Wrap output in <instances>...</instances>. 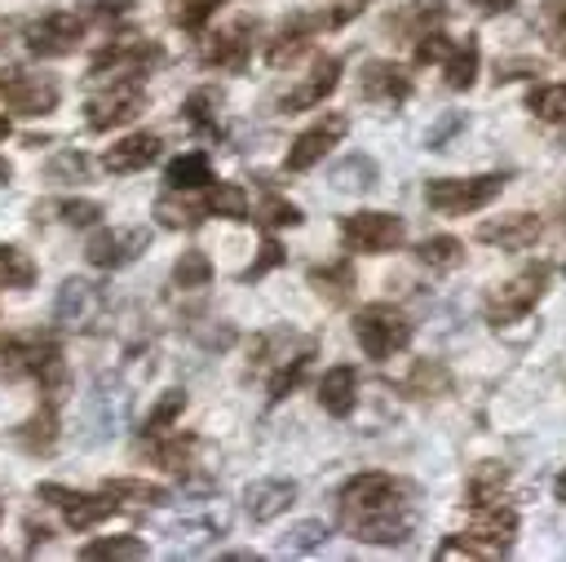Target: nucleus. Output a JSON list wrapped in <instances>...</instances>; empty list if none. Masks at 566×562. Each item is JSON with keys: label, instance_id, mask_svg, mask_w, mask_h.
I'll use <instances>...</instances> for the list:
<instances>
[{"label": "nucleus", "instance_id": "f257e3e1", "mask_svg": "<svg viewBox=\"0 0 566 562\" xmlns=\"http://www.w3.org/2000/svg\"><path fill=\"white\" fill-rule=\"evenodd\" d=\"M407 482H398L394 473H358L340 487V522L354 540H367V544H402L416 527V513H411V500H407Z\"/></svg>", "mask_w": 566, "mask_h": 562}, {"label": "nucleus", "instance_id": "f03ea898", "mask_svg": "<svg viewBox=\"0 0 566 562\" xmlns=\"http://www.w3.org/2000/svg\"><path fill=\"white\" fill-rule=\"evenodd\" d=\"M548 266L544 261H535V266H526V270H517L509 283H500L491 296H486V323L491 327H504V323H517V319H526L535 305H539V296H544V288H548Z\"/></svg>", "mask_w": 566, "mask_h": 562}, {"label": "nucleus", "instance_id": "7ed1b4c3", "mask_svg": "<svg viewBox=\"0 0 566 562\" xmlns=\"http://www.w3.org/2000/svg\"><path fill=\"white\" fill-rule=\"evenodd\" d=\"M504 173H482V177H433L429 186H424V204L433 208V212H447V217H455V212H473V208H486L500 190H504Z\"/></svg>", "mask_w": 566, "mask_h": 562}, {"label": "nucleus", "instance_id": "20e7f679", "mask_svg": "<svg viewBox=\"0 0 566 562\" xmlns=\"http://www.w3.org/2000/svg\"><path fill=\"white\" fill-rule=\"evenodd\" d=\"M354 336H358V345H363L367 358H389V354H398V350L411 345V323H407L402 310L376 301V305H363L354 314Z\"/></svg>", "mask_w": 566, "mask_h": 562}, {"label": "nucleus", "instance_id": "39448f33", "mask_svg": "<svg viewBox=\"0 0 566 562\" xmlns=\"http://www.w3.org/2000/svg\"><path fill=\"white\" fill-rule=\"evenodd\" d=\"M340 239H345V248H354V252L380 257V252L402 248L407 226H402V217H394V212H349V217H340Z\"/></svg>", "mask_w": 566, "mask_h": 562}, {"label": "nucleus", "instance_id": "423d86ee", "mask_svg": "<svg viewBox=\"0 0 566 562\" xmlns=\"http://www.w3.org/2000/svg\"><path fill=\"white\" fill-rule=\"evenodd\" d=\"M88 115V128L93 133H106V128H119V124H128V119H137L142 111H146V89H142V80L137 75H128V80H115L102 97H88V106H84Z\"/></svg>", "mask_w": 566, "mask_h": 562}, {"label": "nucleus", "instance_id": "0eeeda50", "mask_svg": "<svg viewBox=\"0 0 566 562\" xmlns=\"http://www.w3.org/2000/svg\"><path fill=\"white\" fill-rule=\"evenodd\" d=\"M150 62H159V44L155 40H142V35H124V40H111L93 66H88V80H128V75H142Z\"/></svg>", "mask_w": 566, "mask_h": 562}, {"label": "nucleus", "instance_id": "6e6552de", "mask_svg": "<svg viewBox=\"0 0 566 562\" xmlns=\"http://www.w3.org/2000/svg\"><path fill=\"white\" fill-rule=\"evenodd\" d=\"M146 248H150V230L146 226H111V230H97L84 243V257L97 270H119V266L137 261Z\"/></svg>", "mask_w": 566, "mask_h": 562}, {"label": "nucleus", "instance_id": "1a4fd4ad", "mask_svg": "<svg viewBox=\"0 0 566 562\" xmlns=\"http://www.w3.org/2000/svg\"><path fill=\"white\" fill-rule=\"evenodd\" d=\"M0 102H9L18 115H49L57 106V80L31 71H0Z\"/></svg>", "mask_w": 566, "mask_h": 562}, {"label": "nucleus", "instance_id": "9d476101", "mask_svg": "<svg viewBox=\"0 0 566 562\" xmlns=\"http://www.w3.org/2000/svg\"><path fill=\"white\" fill-rule=\"evenodd\" d=\"M252 35H256V18H239V22L212 31L199 44V62L217 66V71H239L248 62V53H252Z\"/></svg>", "mask_w": 566, "mask_h": 562}, {"label": "nucleus", "instance_id": "9b49d317", "mask_svg": "<svg viewBox=\"0 0 566 562\" xmlns=\"http://www.w3.org/2000/svg\"><path fill=\"white\" fill-rule=\"evenodd\" d=\"M80 40H84V18L66 13V9L44 13V18L27 31V49H31L35 58H66V53H75Z\"/></svg>", "mask_w": 566, "mask_h": 562}, {"label": "nucleus", "instance_id": "f8f14e48", "mask_svg": "<svg viewBox=\"0 0 566 562\" xmlns=\"http://www.w3.org/2000/svg\"><path fill=\"white\" fill-rule=\"evenodd\" d=\"M35 496H40L44 504H57V509L66 513V527H71V531H88V527H97L106 513L119 509V500H111V496H106V500H97V496H80V491L62 487V482H40Z\"/></svg>", "mask_w": 566, "mask_h": 562}, {"label": "nucleus", "instance_id": "ddd939ff", "mask_svg": "<svg viewBox=\"0 0 566 562\" xmlns=\"http://www.w3.org/2000/svg\"><path fill=\"white\" fill-rule=\"evenodd\" d=\"M345 133H349V119H345V115H323L314 128H305V133L287 146V159H283V164H287L292 173H305V168H314Z\"/></svg>", "mask_w": 566, "mask_h": 562}, {"label": "nucleus", "instance_id": "4468645a", "mask_svg": "<svg viewBox=\"0 0 566 562\" xmlns=\"http://www.w3.org/2000/svg\"><path fill=\"white\" fill-rule=\"evenodd\" d=\"M106 310V292L88 279H66L53 301V319L66 327H93V319Z\"/></svg>", "mask_w": 566, "mask_h": 562}, {"label": "nucleus", "instance_id": "2eb2a0df", "mask_svg": "<svg viewBox=\"0 0 566 562\" xmlns=\"http://www.w3.org/2000/svg\"><path fill=\"white\" fill-rule=\"evenodd\" d=\"M513 535H517V509H513V504H504V500H486V504H473L469 540L486 544L491 553H504Z\"/></svg>", "mask_w": 566, "mask_h": 562}, {"label": "nucleus", "instance_id": "dca6fc26", "mask_svg": "<svg viewBox=\"0 0 566 562\" xmlns=\"http://www.w3.org/2000/svg\"><path fill=\"white\" fill-rule=\"evenodd\" d=\"M296 504V482L292 478H256L243 487V509L252 522H270Z\"/></svg>", "mask_w": 566, "mask_h": 562}, {"label": "nucleus", "instance_id": "f3484780", "mask_svg": "<svg viewBox=\"0 0 566 562\" xmlns=\"http://www.w3.org/2000/svg\"><path fill=\"white\" fill-rule=\"evenodd\" d=\"M358 89H363V97L367 102H407L411 97V75L398 66V62H367L363 66V75H358Z\"/></svg>", "mask_w": 566, "mask_h": 562}, {"label": "nucleus", "instance_id": "a211bd4d", "mask_svg": "<svg viewBox=\"0 0 566 562\" xmlns=\"http://www.w3.org/2000/svg\"><path fill=\"white\" fill-rule=\"evenodd\" d=\"M478 239H482V243H495V248H504V252H522V248H531V243L539 239V217H531V212L491 217V221L478 226Z\"/></svg>", "mask_w": 566, "mask_h": 562}, {"label": "nucleus", "instance_id": "6ab92c4d", "mask_svg": "<svg viewBox=\"0 0 566 562\" xmlns=\"http://www.w3.org/2000/svg\"><path fill=\"white\" fill-rule=\"evenodd\" d=\"M336 84H340V58H318L314 75H310L301 89H292V93H283V97H279V111H287V115L310 111V106H318L323 97H332V93H336Z\"/></svg>", "mask_w": 566, "mask_h": 562}, {"label": "nucleus", "instance_id": "aec40b11", "mask_svg": "<svg viewBox=\"0 0 566 562\" xmlns=\"http://www.w3.org/2000/svg\"><path fill=\"white\" fill-rule=\"evenodd\" d=\"M318 403H323L327 416H349L354 412V403H358V372H354V363H336V367L323 372Z\"/></svg>", "mask_w": 566, "mask_h": 562}, {"label": "nucleus", "instance_id": "412c9836", "mask_svg": "<svg viewBox=\"0 0 566 562\" xmlns=\"http://www.w3.org/2000/svg\"><path fill=\"white\" fill-rule=\"evenodd\" d=\"M159 150H164V142H159V133H128L124 142H115L111 150H106V168L111 173H137V168H146V164H155L159 159Z\"/></svg>", "mask_w": 566, "mask_h": 562}, {"label": "nucleus", "instance_id": "4be33fe9", "mask_svg": "<svg viewBox=\"0 0 566 562\" xmlns=\"http://www.w3.org/2000/svg\"><path fill=\"white\" fill-rule=\"evenodd\" d=\"M13 438H18V447H27L31 456L53 451V443H57V412H53V398H49L40 412H31V416L13 429Z\"/></svg>", "mask_w": 566, "mask_h": 562}, {"label": "nucleus", "instance_id": "5701e85b", "mask_svg": "<svg viewBox=\"0 0 566 562\" xmlns=\"http://www.w3.org/2000/svg\"><path fill=\"white\" fill-rule=\"evenodd\" d=\"M203 208L212 217H226V221H252V204H248V190L239 181H212L203 195Z\"/></svg>", "mask_w": 566, "mask_h": 562}, {"label": "nucleus", "instance_id": "b1692460", "mask_svg": "<svg viewBox=\"0 0 566 562\" xmlns=\"http://www.w3.org/2000/svg\"><path fill=\"white\" fill-rule=\"evenodd\" d=\"M195 447H199V438H195V434H172V438L150 434V460H155L159 469H168V473H186V469H190Z\"/></svg>", "mask_w": 566, "mask_h": 562}, {"label": "nucleus", "instance_id": "393cba45", "mask_svg": "<svg viewBox=\"0 0 566 562\" xmlns=\"http://www.w3.org/2000/svg\"><path fill=\"white\" fill-rule=\"evenodd\" d=\"M327 177H332V186H336V190H371V186H376V177H380V168H376V159H371V155H358V150H354V155L336 159Z\"/></svg>", "mask_w": 566, "mask_h": 562}, {"label": "nucleus", "instance_id": "a878e982", "mask_svg": "<svg viewBox=\"0 0 566 562\" xmlns=\"http://www.w3.org/2000/svg\"><path fill=\"white\" fill-rule=\"evenodd\" d=\"M164 181H168V190H199V186H208V181H212V164H208V155H203V150L177 155V159L168 164Z\"/></svg>", "mask_w": 566, "mask_h": 562}, {"label": "nucleus", "instance_id": "bb28decb", "mask_svg": "<svg viewBox=\"0 0 566 562\" xmlns=\"http://www.w3.org/2000/svg\"><path fill=\"white\" fill-rule=\"evenodd\" d=\"M504 487H509V473H504L495 460H482V465L469 473L464 496H469V504H486V500H504Z\"/></svg>", "mask_w": 566, "mask_h": 562}, {"label": "nucleus", "instance_id": "cd10ccee", "mask_svg": "<svg viewBox=\"0 0 566 562\" xmlns=\"http://www.w3.org/2000/svg\"><path fill=\"white\" fill-rule=\"evenodd\" d=\"M80 558H88V562H102V558L133 562V558H146V540H137V535H102V540H88L80 549Z\"/></svg>", "mask_w": 566, "mask_h": 562}, {"label": "nucleus", "instance_id": "c85d7f7f", "mask_svg": "<svg viewBox=\"0 0 566 562\" xmlns=\"http://www.w3.org/2000/svg\"><path fill=\"white\" fill-rule=\"evenodd\" d=\"M203 199L199 204H190V199H172V195H159L155 199V217H159V226H168V230H195L199 221H203Z\"/></svg>", "mask_w": 566, "mask_h": 562}, {"label": "nucleus", "instance_id": "c756f323", "mask_svg": "<svg viewBox=\"0 0 566 562\" xmlns=\"http://www.w3.org/2000/svg\"><path fill=\"white\" fill-rule=\"evenodd\" d=\"M416 257L429 266V270H455L464 261V243L455 235H429L424 243H416Z\"/></svg>", "mask_w": 566, "mask_h": 562}, {"label": "nucleus", "instance_id": "7c9ffc66", "mask_svg": "<svg viewBox=\"0 0 566 562\" xmlns=\"http://www.w3.org/2000/svg\"><path fill=\"white\" fill-rule=\"evenodd\" d=\"M407 394H416V398H442V394H451L447 367L433 363V358H420V363L411 367V376H407Z\"/></svg>", "mask_w": 566, "mask_h": 562}, {"label": "nucleus", "instance_id": "2f4dec72", "mask_svg": "<svg viewBox=\"0 0 566 562\" xmlns=\"http://www.w3.org/2000/svg\"><path fill=\"white\" fill-rule=\"evenodd\" d=\"M102 491L111 500H128V504H168V491L159 482H146V478H106Z\"/></svg>", "mask_w": 566, "mask_h": 562}, {"label": "nucleus", "instance_id": "473e14b6", "mask_svg": "<svg viewBox=\"0 0 566 562\" xmlns=\"http://www.w3.org/2000/svg\"><path fill=\"white\" fill-rule=\"evenodd\" d=\"M526 111L544 124H566V84H535L526 93Z\"/></svg>", "mask_w": 566, "mask_h": 562}, {"label": "nucleus", "instance_id": "72a5a7b5", "mask_svg": "<svg viewBox=\"0 0 566 562\" xmlns=\"http://www.w3.org/2000/svg\"><path fill=\"white\" fill-rule=\"evenodd\" d=\"M473 80H478V35H464V44H455L447 53V84L469 89Z\"/></svg>", "mask_w": 566, "mask_h": 562}, {"label": "nucleus", "instance_id": "f704fd0d", "mask_svg": "<svg viewBox=\"0 0 566 562\" xmlns=\"http://www.w3.org/2000/svg\"><path fill=\"white\" fill-rule=\"evenodd\" d=\"M217 106H221V89H212V84H203V89H195L186 102H181V115H186V124L190 128H217Z\"/></svg>", "mask_w": 566, "mask_h": 562}, {"label": "nucleus", "instance_id": "c9c22d12", "mask_svg": "<svg viewBox=\"0 0 566 562\" xmlns=\"http://www.w3.org/2000/svg\"><path fill=\"white\" fill-rule=\"evenodd\" d=\"M35 261L22 252V248H13V243H0V288H31L35 283Z\"/></svg>", "mask_w": 566, "mask_h": 562}, {"label": "nucleus", "instance_id": "e433bc0d", "mask_svg": "<svg viewBox=\"0 0 566 562\" xmlns=\"http://www.w3.org/2000/svg\"><path fill=\"white\" fill-rule=\"evenodd\" d=\"M172 283H177V288H208V283H212V261H208V252L186 248V252L177 257V266H172Z\"/></svg>", "mask_w": 566, "mask_h": 562}, {"label": "nucleus", "instance_id": "4c0bfd02", "mask_svg": "<svg viewBox=\"0 0 566 562\" xmlns=\"http://www.w3.org/2000/svg\"><path fill=\"white\" fill-rule=\"evenodd\" d=\"M310 283H314L318 292H327L332 301H345V296H349V288H354V266H349V261L314 266V270H310Z\"/></svg>", "mask_w": 566, "mask_h": 562}, {"label": "nucleus", "instance_id": "58836bf2", "mask_svg": "<svg viewBox=\"0 0 566 562\" xmlns=\"http://www.w3.org/2000/svg\"><path fill=\"white\" fill-rule=\"evenodd\" d=\"M181 412H186V389H164V394H159V403L146 412L142 434H146V438H150V434H164Z\"/></svg>", "mask_w": 566, "mask_h": 562}, {"label": "nucleus", "instance_id": "ea45409f", "mask_svg": "<svg viewBox=\"0 0 566 562\" xmlns=\"http://www.w3.org/2000/svg\"><path fill=\"white\" fill-rule=\"evenodd\" d=\"M327 535H332V527H327L323 518H305V522H296V527L283 535V553H314V549L327 544Z\"/></svg>", "mask_w": 566, "mask_h": 562}, {"label": "nucleus", "instance_id": "a19ab883", "mask_svg": "<svg viewBox=\"0 0 566 562\" xmlns=\"http://www.w3.org/2000/svg\"><path fill=\"white\" fill-rule=\"evenodd\" d=\"M539 31L557 58H566V0H544L539 4Z\"/></svg>", "mask_w": 566, "mask_h": 562}, {"label": "nucleus", "instance_id": "79ce46f5", "mask_svg": "<svg viewBox=\"0 0 566 562\" xmlns=\"http://www.w3.org/2000/svg\"><path fill=\"white\" fill-rule=\"evenodd\" d=\"M217 4H221V0H168V18H172V27H181V31H199V27L212 18Z\"/></svg>", "mask_w": 566, "mask_h": 562}, {"label": "nucleus", "instance_id": "37998d69", "mask_svg": "<svg viewBox=\"0 0 566 562\" xmlns=\"http://www.w3.org/2000/svg\"><path fill=\"white\" fill-rule=\"evenodd\" d=\"M252 221H261V226H301L305 217H301V208H296V204H287L283 195H265Z\"/></svg>", "mask_w": 566, "mask_h": 562}, {"label": "nucleus", "instance_id": "c03bdc74", "mask_svg": "<svg viewBox=\"0 0 566 562\" xmlns=\"http://www.w3.org/2000/svg\"><path fill=\"white\" fill-rule=\"evenodd\" d=\"M310 350H314V345H305L301 354H292V358H287V363H283V367L274 372V381H270V403H279V398L287 394V389H296V381H301V372L310 367Z\"/></svg>", "mask_w": 566, "mask_h": 562}, {"label": "nucleus", "instance_id": "a18cd8bd", "mask_svg": "<svg viewBox=\"0 0 566 562\" xmlns=\"http://www.w3.org/2000/svg\"><path fill=\"white\" fill-rule=\"evenodd\" d=\"M49 177H53V181H84V177H88V155H80V150L53 155V159H49Z\"/></svg>", "mask_w": 566, "mask_h": 562}, {"label": "nucleus", "instance_id": "49530a36", "mask_svg": "<svg viewBox=\"0 0 566 562\" xmlns=\"http://www.w3.org/2000/svg\"><path fill=\"white\" fill-rule=\"evenodd\" d=\"M53 212H57L66 226H93V221H97L106 208H102L97 199H62Z\"/></svg>", "mask_w": 566, "mask_h": 562}, {"label": "nucleus", "instance_id": "de8ad7c7", "mask_svg": "<svg viewBox=\"0 0 566 562\" xmlns=\"http://www.w3.org/2000/svg\"><path fill=\"white\" fill-rule=\"evenodd\" d=\"M451 53V40L442 31H420L416 35V66H429V62H447Z\"/></svg>", "mask_w": 566, "mask_h": 562}, {"label": "nucleus", "instance_id": "09e8293b", "mask_svg": "<svg viewBox=\"0 0 566 562\" xmlns=\"http://www.w3.org/2000/svg\"><path fill=\"white\" fill-rule=\"evenodd\" d=\"M274 266H283V243L274 239V235H265V243H261V257L243 270V283H252V279H261L265 270H274Z\"/></svg>", "mask_w": 566, "mask_h": 562}, {"label": "nucleus", "instance_id": "8fccbe9b", "mask_svg": "<svg viewBox=\"0 0 566 562\" xmlns=\"http://www.w3.org/2000/svg\"><path fill=\"white\" fill-rule=\"evenodd\" d=\"M438 558H491V549L478 544V540H460V535H451V540L438 544Z\"/></svg>", "mask_w": 566, "mask_h": 562}, {"label": "nucleus", "instance_id": "3c124183", "mask_svg": "<svg viewBox=\"0 0 566 562\" xmlns=\"http://www.w3.org/2000/svg\"><path fill=\"white\" fill-rule=\"evenodd\" d=\"M522 75H539V62L535 58H517V62H500L495 66V80H522Z\"/></svg>", "mask_w": 566, "mask_h": 562}, {"label": "nucleus", "instance_id": "603ef678", "mask_svg": "<svg viewBox=\"0 0 566 562\" xmlns=\"http://www.w3.org/2000/svg\"><path fill=\"white\" fill-rule=\"evenodd\" d=\"M460 124H464V115H442V119H438V124L429 128V146L438 150V146H442V142H447V137H451V133H455Z\"/></svg>", "mask_w": 566, "mask_h": 562}, {"label": "nucleus", "instance_id": "864d4df0", "mask_svg": "<svg viewBox=\"0 0 566 562\" xmlns=\"http://www.w3.org/2000/svg\"><path fill=\"white\" fill-rule=\"evenodd\" d=\"M473 4H478L482 13H509V9L517 4V0H473Z\"/></svg>", "mask_w": 566, "mask_h": 562}, {"label": "nucleus", "instance_id": "5fc2aeb1", "mask_svg": "<svg viewBox=\"0 0 566 562\" xmlns=\"http://www.w3.org/2000/svg\"><path fill=\"white\" fill-rule=\"evenodd\" d=\"M31 531V544H44L49 540V527H27Z\"/></svg>", "mask_w": 566, "mask_h": 562}, {"label": "nucleus", "instance_id": "6e6d98bb", "mask_svg": "<svg viewBox=\"0 0 566 562\" xmlns=\"http://www.w3.org/2000/svg\"><path fill=\"white\" fill-rule=\"evenodd\" d=\"M553 496H557V500H566V469L557 473V482H553Z\"/></svg>", "mask_w": 566, "mask_h": 562}, {"label": "nucleus", "instance_id": "4d7b16f0", "mask_svg": "<svg viewBox=\"0 0 566 562\" xmlns=\"http://www.w3.org/2000/svg\"><path fill=\"white\" fill-rule=\"evenodd\" d=\"M9 177H13V164H9V159H0V181H9Z\"/></svg>", "mask_w": 566, "mask_h": 562}, {"label": "nucleus", "instance_id": "13d9d810", "mask_svg": "<svg viewBox=\"0 0 566 562\" xmlns=\"http://www.w3.org/2000/svg\"><path fill=\"white\" fill-rule=\"evenodd\" d=\"M4 137H9V119L0 115V142H4Z\"/></svg>", "mask_w": 566, "mask_h": 562}, {"label": "nucleus", "instance_id": "bf43d9fd", "mask_svg": "<svg viewBox=\"0 0 566 562\" xmlns=\"http://www.w3.org/2000/svg\"><path fill=\"white\" fill-rule=\"evenodd\" d=\"M0 513H4V509H0Z\"/></svg>", "mask_w": 566, "mask_h": 562}]
</instances>
